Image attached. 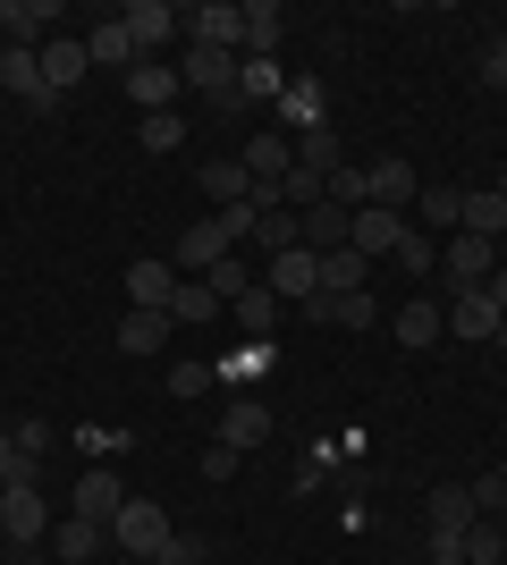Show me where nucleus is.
<instances>
[{"mask_svg":"<svg viewBox=\"0 0 507 565\" xmlns=\"http://www.w3.org/2000/svg\"><path fill=\"white\" fill-rule=\"evenodd\" d=\"M169 532H178V523H169V507H161V498H127V507H119V523H110V548L145 565V557H161V541H169Z\"/></svg>","mask_w":507,"mask_h":565,"instance_id":"1","label":"nucleus"},{"mask_svg":"<svg viewBox=\"0 0 507 565\" xmlns=\"http://www.w3.org/2000/svg\"><path fill=\"white\" fill-rule=\"evenodd\" d=\"M0 532H9V548H25V541H43V532H51L43 481H9V490H0Z\"/></svg>","mask_w":507,"mask_h":565,"instance_id":"2","label":"nucleus"},{"mask_svg":"<svg viewBox=\"0 0 507 565\" xmlns=\"http://www.w3.org/2000/svg\"><path fill=\"white\" fill-rule=\"evenodd\" d=\"M119 25H127V43H136V60H152L161 43H178V34H187V18H178L169 0H127Z\"/></svg>","mask_w":507,"mask_h":565,"instance_id":"3","label":"nucleus"},{"mask_svg":"<svg viewBox=\"0 0 507 565\" xmlns=\"http://www.w3.org/2000/svg\"><path fill=\"white\" fill-rule=\"evenodd\" d=\"M178 85H194V94H212V102H229V94H237V51L187 43V60H178Z\"/></svg>","mask_w":507,"mask_h":565,"instance_id":"4","label":"nucleus"},{"mask_svg":"<svg viewBox=\"0 0 507 565\" xmlns=\"http://www.w3.org/2000/svg\"><path fill=\"white\" fill-rule=\"evenodd\" d=\"M187 43H212V51H237V60H245V9H237V0H203V9H187Z\"/></svg>","mask_w":507,"mask_h":565,"instance_id":"5","label":"nucleus"},{"mask_svg":"<svg viewBox=\"0 0 507 565\" xmlns=\"http://www.w3.org/2000/svg\"><path fill=\"white\" fill-rule=\"evenodd\" d=\"M440 270H448V287H483L490 270H499V245H490V236H448V245H440Z\"/></svg>","mask_w":507,"mask_h":565,"instance_id":"6","label":"nucleus"},{"mask_svg":"<svg viewBox=\"0 0 507 565\" xmlns=\"http://www.w3.org/2000/svg\"><path fill=\"white\" fill-rule=\"evenodd\" d=\"M271 296H296V305H314L321 296V254L314 245H288V254H271Z\"/></svg>","mask_w":507,"mask_h":565,"instance_id":"7","label":"nucleus"},{"mask_svg":"<svg viewBox=\"0 0 507 565\" xmlns=\"http://www.w3.org/2000/svg\"><path fill=\"white\" fill-rule=\"evenodd\" d=\"M347 245H356L363 262H381V254H398V245H406V212H381V203H363V212L347 220Z\"/></svg>","mask_w":507,"mask_h":565,"instance_id":"8","label":"nucleus"},{"mask_svg":"<svg viewBox=\"0 0 507 565\" xmlns=\"http://www.w3.org/2000/svg\"><path fill=\"white\" fill-rule=\"evenodd\" d=\"M119 85H127V102H136V110H145V118H161L169 102L187 94V85H178V68H169V60H136V68H127Z\"/></svg>","mask_w":507,"mask_h":565,"instance_id":"9","label":"nucleus"},{"mask_svg":"<svg viewBox=\"0 0 507 565\" xmlns=\"http://www.w3.org/2000/svg\"><path fill=\"white\" fill-rule=\"evenodd\" d=\"M34 60H43V94L51 102L68 94V85H85V68H94V60H85V34H51Z\"/></svg>","mask_w":507,"mask_h":565,"instance_id":"10","label":"nucleus"},{"mask_svg":"<svg viewBox=\"0 0 507 565\" xmlns=\"http://www.w3.org/2000/svg\"><path fill=\"white\" fill-rule=\"evenodd\" d=\"M119 507H127V490H119V472H110V465H94V472H85V481H76V498H68V515L102 523V532L119 523Z\"/></svg>","mask_w":507,"mask_h":565,"instance_id":"11","label":"nucleus"},{"mask_svg":"<svg viewBox=\"0 0 507 565\" xmlns=\"http://www.w3.org/2000/svg\"><path fill=\"white\" fill-rule=\"evenodd\" d=\"M127 305L136 312H169V296H178V262H127Z\"/></svg>","mask_w":507,"mask_h":565,"instance_id":"12","label":"nucleus"},{"mask_svg":"<svg viewBox=\"0 0 507 565\" xmlns=\"http://www.w3.org/2000/svg\"><path fill=\"white\" fill-rule=\"evenodd\" d=\"M389 330H398V347H440V338H448V305H440V296H406Z\"/></svg>","mask_w":507,"mask_h":565,"instance_id":"13","label":"nucleus"},{"mask_svg":"<svg viewBox=\"0 0 507 565\" xmlns=\"http://www.w3.org/2000/svg\"><path fill=\"white\" fill-rule=\"evenodd\" d=\"M220 254H237V236L220 228V220H203V228H187V236H178V279H203V270H212Z\"/></svg>","mask_w":507,"mask_h":565,"instance_id":"14","label":"nucleus"},{"mask_svg":"<svg viewBox=\"0 0 507 565\" xmlns=\"http://www.w3.org/2000/svg\"><path fill=\"white\" fill-rule=\"evenodd\" d=\"M263 439H271V405L263 397H237V405H229V414H220V448H263Z\"/></svg>","mask_w":507,"mask_h":565,"instance_id":"15","label":"nucleus"},{"mask_svg":"<svg viewBox=\"0 0 507 565\" xmlns=\"http://www.w3.org/2000/svg\"><path fill=\"white\" fill-rule=\"evenodd\" d=\"M194 186L212 194V212H229V203H254V169H245V161H203V169H194Z\"/></svg>","mask_w":507,"mask_h":565,"instance_id":"16","label":"nucleus"},{"mask_svg":"<svg viewBox=\"0 0 507 565\" xmlns=\"http://www.w3.org/2000/svg\"><path fill=\"white\" fill-rule=\"evenodd\" d=\"M499 321H507V312L490 305L483 287H457V296H448V330H457V338H499Z\"/></svg>","mask_w":507,"mask_h":565,"instance_id":"17","label":"nucleus"},{"mask_svg":"<svg viewBox=\"0 0 507 565\" xmlns=\"http://www.w3.org/2000/svg\"><path fill=\"white\" fill-rule=\"evenodd\" d=\"M363 169H372V203L381 212H414V194H423L414 161H363Z\"/></svg>","mask_w":507,"mask_h":565,"instance_id":"18","label":"nucleus"},{"mask_svg":"<svg viewBox=\"0 0 507 565\" xmlns=\"http://www.w3.org/2000/svg\"><path fill=\"white\" fill-rule=\"evenodd\" d=\"M279 34H288V9L279 0H245V60H279Z\"/></svg>","mask_w":507,"mask_h":565,"instance_id":"19","label":"nucleus"},{"mask_svg":"<svg viewBox=\"0 0 507 565\" xmlns=\"http://www.w3.org/2000/svg\"><path fill=\"white\" fill-rule=\"evenodd\" d=\"M0 94H18V102H34V110H51V94H43V60L34 51H0Z\"/></svg>","mask_w":507,"mask_h":565,"instance_id":"20","label":"nucleus"},{"mask_svg":"<svg viewBox=\"0 0 507 565\" xmlns=\"http://www.w3.org/2000/svg\"><path fill=\"white\" fill-rule=\"evenodd\" d=\"M279 94H288L279 60H237V94L220 102V110H245V102H279Z\"/></svg>","mask_w":507,"mask_h":565,"instance_id":"21","label":"nucleus"},{"mask_svg":"<svg viewBox=\"0 0 507 565\" xmlns=\"http://www.w3.org/2000/svg\"><path fill=\"white\" fill-rule=\"evenodd\" d=\"M169 330H178L169 312H136V305H127V312H119V354H161Z\"/></svg>","mask_w":507,"mask_h":565,"instance_id":"22","label":"nucleus"},{"mask_svg":"<svg viewBox=\"0 0 507 565\" xmlns=\"http://www.w3.org/2000/svg\"><path fill=\"white\" fill-rule=\"evenodd\" d=\"M279 118H288V136H314V127H330V110H321V85H314V76H296L288 94H279Z\"/></svg>","mask_w":507,"mask_h":565,"instance_id":"23","label":"nucleus"},{"mask_svg":"<svg viewBox=\"0 0 507 565\" xmlns=\"http://www.w3.org/2000/svg\"><path fill=\"white\" fill-rule=\"evenodd\" d=\"M245 169H254V186H279L296 169V136H254V152H237Z\"/></svg>","mask_w":507,"mask_h":565,"instance_id":"24","label":"nucleus"},{"mask_svg":"<svg viewBox=\"0 0 507 565\" xmlns=\"http://www.w3.org/2000/svg\"><path fill=\"white\" fill-rule=\"evenodd\" d=\"M423 515H432V532H448V541H465V532H474V498H465V481H448V490H432V507H423Z\"/></svg>","mask_w":507,"mask_h":565,"instance_id":"25","label":"nucleus"},{"mask_svg":"<svg viewBox=\"0 0 507 565\" xmlns=\"http://www.w3.org/2000/svg\"><path fill=\"white\" fill-rule=\"evenodd\" d=\"M457 228L499 245V236H507V194H499V186H474V194H465V220H457Z\"/></svg>","mask_w":507,"mask_h":565,"instance_id":"26","label":"nucleus"},{"mask_svg":"<svg viewBox=\"0 0 507 565\" xmlns=\"http://www.w3.org/2000/svg\"><path fill=\"white\" fill-rule=\"evenodd\" d=\"M85 60H94V68H136V43H127V25L110 18V25H94V34H85Z\"/></svg>","mask_w":507,"mask_h":565,"instance_id":"27","label":"nucleus"},{"mask_svg":"<svg viewBox=\"0 0 507 565\" xmlns=\"http://www.w3.org/2000/svg\"><path fill=\"white\" fill-rule=\"evenodd\" d=\"M220 312H229V305H220V296H212L203 279H178V296H169V321H187V330H203V321H220Z\"/></svg>","mask_w":507,"mask_h":565,"instance_id":"28","label":"nucleus"},{"mask_svg":"<svg viewBox=\"0 0 507 565\" xmlns=\"http://www.w3.org/2000/svg\"><path fill=\"white\" fill-rule=\"evenodd\" d=\"M414 220H423V228H448V236H457V220H465V186H423V194H414Z\"/></svg>","mask_w":507,"mask_h":565,"instance_id":"29","label":"nucleus"},{"mask_svg":"<svg viewBox=\"0 0 507 565\" xmlns=\"http://www.w3.org/2000/svg\"><path fill=\"white\" fill-rule=\"evenodd\" d=\"M51 548H60L68 565H85V557H102V548H110V532H102V523H85V515H68L60 532H51Z\"/></svg>","mask_w":507,"mask_h":565,"instance_id":"30","label":"nucleus"},{"mask_svg":"<svg viewBox=\"0 0 507 565\" xmlns=\"http://www.w3.org/2000/svg\"><path fill=\"white\" fill-rule=\"evenodd\" d=\"M296 220H305V245H314V254H338V245H347V212H338L330 194H321L314 212H296Z\"/></svg>","mask_w":507,"mask_h":565,"instance_id":"31","label":"nucleus"},{"mask_svg":"<svg viewBox=\"0 0 507 565\" xmlns=\"http://www.w3.org/2000/svg\"><path fill=\"white\" fill-rule=\"evenodd\" d=\"M363 270H372V262H363L356 245H338V254H321V296H356V287H363Z\"/></svg>","mask_w":507,"mask_h":565,"instance_id":"32","label":"nucleus"},{"mask_svg":"<svg viewBox=\"0 0 507 565\" xmlns=\"http://www.w3.org/2000/svg\"><path fill=\"white\" fill-rule=\"evenodd\" d=\"M330 203L356 220L363 203H372V169H363V161H338V169H330Z\"/></svg>","mask_w":507,"mask_h":565,"instance_id":"33","label":"nucleus"},{"mask_svg":"<svg viewBox=\"0 0 507 565\" xmlns=\"http://www.w3.org/2000/svg\"><path fill=\"white\" fill-rule=\"evenodd\" d=\"M229 321H237L245 338H271V330H279V296H271V287H254V296H237V305H229Z\"/></svg>","mask_w":507,"mask_h":565,"instance_id":"34","label":"nucleus"},{"mask_svg":"<svg viewBox=\"0 0 507 565\" xmlns=\"http://www.w3.org/2000/svg\"><path fill=\"white\" fill-rule=\"evenodd\" d=\"M203 287H212L220 305H237V296H254V287H263V279H254V270H245V262H237V254H220V262H212V270H203Z\"/></svg>","mask_w":507,"mask_h":565,"instance_id":"35","label":"nucleus"},{"mask_svg":"<svg viewBox=\"0 0 507 565\" xmlns=\"http://www.w3.org/2000/svg\"><path fill=\"white\" fill-rule=\"evenodd\" d=\"M288 245H305V220L296 212H263L254 220V254H288Z\"/></svg>","mask_w":507,"mask_h":565,"instance_id":"36","label":"nucleus"},{"mask_svg":"<svg viewBox=\"0 0 507 565\" xmlns=\"http://www.w3.org/2000/svg\"><path fill=\"white\" fill-rule=\"evenodd\" d=\"M161 388H169L178 405H187V397H212V388H220V363H169Z\"/></svg>","mask_w":507,"mask_h":565,"instance_id":"37","label":"nucleus"},{"mask_svg":"<svg viewBox=\"0 0 507 565\" xmlns=\"http://www.w3.org/2000/svg\"><path fill=\"white\" fill-rule=\"evenodd\" d=\"M279 354H271V338H245L237 354H220V380H263Z\"/></svg>","mask_w":507,"mask_h":565,"instance_id":"38","label":"nucleus"},{"mask_svg":"<svg viewBox=\"0 0 507 565\" xmlns=\"http://www.w3.org/2000/svg\"><path fill=\"white\" fill-rule=\"evenodd\" d=\"M296 161H305V169H321V178H330V169L347 161V152H338V136H330V127H314V136H296Z\"/></svg>","mask_w":507,"mask_h":565,"instance_id":"39","label":"nucleus"},{"mask_svg":"<svg viewBox=\"0 0 507 565\" xmlns=\"http://www.w3.org/2000/svg\"><path fill=\"white\" fill-rule=\"evenodd\" d=\"M465 498H474V515H483V523H490V515H507V472L490 465L483 481H465Z\"/></svg>","mask_w":507,"mask_h":565,"instance_id":"40","label":"nucleus"},{"mask_svg":"<svg viewBox=\"0 0 507 565\" xmlns=\"http://www.w3.org/2000/svg\"><path fill=\"white\" fill-rule=\"evenodd\" d=\"M330 321H338V330H372V321H381V305L356 287V296H330Z\"/></svg>","mask_w":507,"mask_h":565,"instance_id":"41","label":"nucleus"},{"mask_svg":"<svg viewBox=\"0 0 507 565\" xmlns=\"http://www.w3.org/2000/svg\"><path fill=\"white\" fill-rule=\"evenodd\" d=\"M465 565H507V541H499V523H474V532H465Z\"/></svg>","mask_w":507,"mask_h":565,"instance_id":"42","label":"nucleus"},{"mask_svg":"<svg viewBox=\"0 0 507 565\" xmlns=\"http://www.w3.org/2000/svg\"><path fill=\"white\" fill-rule=\"evenodd\" d=\"M178 143H187V118H178V110L145 118V152H178Z\"/></svg>","mask_w":507,"mask_h":565,"instance_id":"43","label":"nucleus"},{"mask_svg":"<svg viewBox=\"0 0 507 565\" xmlns=\"http://www.w3.org/2000/svg\"><path fill=\"white\" fill-rule=\"evenodd\" d=\"M432 262H440V245H432V236H423V228H406V245H398V270H414V279H423Z\"/></svg>","mask_w":507,"mask_h":565,"instance_id":"44","label":"nucleus"},{"mask_svg":"<svg viewBox=\"0 0 507 565\" xmlns=\"http://www.w3.org/2000/svg\"><path fill=\"white\" fill-rule=\"evenodd\" d=\"M145 565H203V541H194V532H169L161 557H145Z\"/></svg>","mask_w":507,"mask_h":565,"instance_id":"45","label":"nucleus"},{"mask_svg":"<svg viewBox=\"0 0 507 565\" xmlns=\"http://www.w3.org/2000/svg\"><path fill=\"white\" fill-rule=\"evenodd\" d=\"M9 439H18V456H25V465H43V448H51V423H9Z\"/></svg>","mask_w":507,"mask_h":565,"instance_id":"46","label":"nucleus"},{"mask_svg":"<svg viewBox=\"0 0 507 565\" xmlns=\"http://www.w3.org/2000/svg\"><path fill=\"white\" fill-rule=\"evenodd\" d=\"M474 68H483V85H499V94H507V34H490V43H483V60H474Z\"/></svg>","mask_w":507,"mask_h":565,"instance_id":"47","label":"nucleus"},{"mask_svg":"<svg viewBox=\"0 0 507 565\" xmlns=\"http://www.w3.org/2000/svg\"><path fill=\"white\" fill-rule=\"evenodd\" d=\"M203 481H237V448H220V439H212V448H203Z\"/></svg>","mask_w":507,"mask_h":565,"instance_id":"48","label":"nucleus"},{"mask_svg":"<svg viewBox=\"0 0 507 565\" xmlns=\"http://www.w3.org/2000/svg\"><path fill=\"white\" fill-rule=\"evenodd\" d=\"M432 565H465V541H448V532H432Z\"/></svg>","mask_w":507,"mask_h":565,"instance_id":"49","label":"nucleus"},{"mask_svg":"<svg viewBox=\"0 0 507 565\" xmlns=\"http://www.w3.org/2000/svg\"><path fill=\"white\" fill-rule=\"evenodd\" d=\"M483 296H490V305L507 312V262H499V270H490V279H483Z\"/></svg>","mask_w":507,"mask_h":565,"instance_id":"50","label":"nucleus"},{"mask_svg":"<svg viewBox=\"0 0 507 565\" xmlns=\"http://www.w3.org/2000/svg\"><path fill=\"white\" fill-rule=\"evenodd\" d=\"M490 523H499V541H507V515H490Z\"/></svg>","mask_w":507,"mask_h":565,"instance_id":"51","label":"nucleus"},{"mask_svg":"<svg viewBox=\"0 0 507 565\" xmlns=\"http://www.w3.org/2000/svg\"><path fill=\"white\" fill-rule=\"evenodd\" d=\"M499 347H507V321H499Z\"/></svg>","mask_w":507,"mask_h":565,"instance_id":"52","label":"nucleus"},{"mask_svg":"<svg viewBox=\"0 0 507 565\" xmlns=\"http://www.w3.org/2000/svg\"><path fill=\"white\" fill-rule=\"evenodd\" d=\"M499 262H507V236H499Z\"/></svg>","mask_w":507,"mask_h":565,"instance_id":"53","label":"nucleus"},{"mask_svg":"<svg viewBox=\"0 0 507 565\" xmlns=\"http://www.w3.org/2000/svg\"><path fill=\"white\" fill-rule=\"evenodd\" d=\"M0 548H9V532H0Z\"/></svg>","mask_w":507,"mask_h":565,"instance_id":"54","label":"nucleus"},{"mask_svg":"<svg viewBox=\"0 0 507 565\" xmlns=\"http://www.w3.org/2000/svg\"><path fill=\"white\" fill-rule=\"evenodd\" d=\"M0 430H9V414H0Z\"/></svg>","mask_w":507,"mask_h":565,"instance_id":"55","label":"nucleus"},{"mask_svg":"<svg viewBox=\"0 0 507 565\" xmlns=\"http://www.w3.org/2000/svg\"><path fill=\"white\" fill-rule=\"evenodd\" d=\"M499 472H507V465H499Z\"/></svg>","mask_w":507,"mask_h":565,"instance_id":"56","label":"nucleus"}]
</instances>
